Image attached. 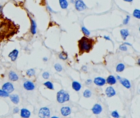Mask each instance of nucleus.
<instances>
[{
	"instance_id": "f257e3e1",
	"label": "nucleus",
	"mask_w": 140,
	"mask_h": 118,
	"mask_svg": "<svg viewBox=\"0 0 140 118\" xmlns=\"http://www.w3.org/2000/svg\"><path fill=\"white\" fill-rule=\"evenodd\" d=\"M93 48V41L90 39H88V37L84 36L79 40V49L80 53H88Z\"/></svg>"
},
{
	"instance_id": "f03ea898",
	"label": "nucleus",
	"mask_w": 140,
	"mask_h": 118,
	"mask_svg": "<svg viewBox=\"0 0 140 118\" xmlns=\"http://www.w3.org/2000/svg\"><path fill=\"white\" fill-rule=\"evenodd\" d=\"M70 100V94L66 90L61 89L56 93V101L59 103H64Z\"/></svg>"
},
{
	"instance_id": "7ed1b4c3",
	"label": "nucleus",
	"mask_w": 140,
	"mask_h": 118,
	"mask_svg": "<svg viewBox=\"0 0 140 118\" xmlns=\"http://www.w3.org/2000/svg\"><path fill=\"white\" fill-rule=\"evenodd\" d=\"M51 116V111L48 107H43L39 111V117L40 118H47Z\"/></svg>"
},
{
	"instance_id": "20e7f679",
	"label": "nucleus",
	"mask_w": 140,
	"mask_h": 118,
	"mask_svg": "<svg viewBox=\"0 0 140 118\" xmlns=\"http://www.w3.org/2000/svg\"><path fill=\"white\" fill-rule=\"evenodd\" d=\"M75 9L79 12H82L84 10L87 8V6L85 5L84 2L83 0H75Z\"/></svg>"
},
{
	"instance_id": "39448f33",
	"label": "nucleus",
	"mask_w": 140,
	"mask_h": 118,
	"mask_svg": "<svg viewBox=\"0 0 140 118\" xmlns=\"http://www.w3.org/2000/svg\"><path fill=\"white\" fill-rule=\"evenodd\" d=\"M2 89L6 91V92H7L10 94L12 92H13V91H14V85H12V83L9 82V81H8V82H6V83H4L3 85H2Z\"/></svg>"
},
{
	"instance_id": "423d86ee",
	"label": "nucleus",
	"mask_w": 140,
	"mask_h": 118,
	"mask_svg": "<svg viewBox=\"0 0 140 118\" xmlns=\"http://www.w3.org/2000/svg\"><path fill=\"white\" fill-rule=\"evenodd\" d=\"M23 87L27 91H32L35 88V85L31 80H26L23 84Z\"/></svg>"
},
{
	"instance_id": "0eeeda50",
	"label": "nucleus",
	"mask_w": 140,
	"mask_h": 118,
	"mask_svg": "<svg viewBox=\"0 0 140 118\" xmlns=\"http://www.w3.org/2000/svg\"><path fill=\"white\" fill-rule=\"evenodd\" d=\"M105 93L108 98H112L116 94V92H115V89L113 87H112V86H108V87L106 88Z\"/></svg>"
},
{
	"instance_id": "6e6552de",
	"label": "nucleus",
	"mask_w": 140,
	"mask_h": 118,
	"mask_svg": "<svg viewBox=\"0 0 140 118\" xmlns=\"http://www.w3.org/2000/svg\"><path fill=\"white\" fill-rule=\"evenodd\" d=\"M93 82L97 86H99V87H101V86L105 85L106 79H104L103 77H101V76H98V77L94 78V80H93Z\"/></svg>"
},
{
	"instance_id": "1a4fd4ad",
	"label": "nucleus",
	"mask_w": 140,
	"mask_h": 118,
	"mask_svg": "<svg viewBox=\"0 0 140 118\" xmlns=\"http://www.w3.org/2000/svg\"><path fill=\"white\" fill-rule=\"evenodd\" d=\"M92 112L93 114H95V115L100 114V113L102 112V107L101 106V104H99V103H96V104L93 106Z\"/></svg>"
},
{
	"instance_id": "9d476101",
	"label": "nucleus",
	"mask_w": 140,
	"mask_h": 118,
	"mask_svg": "<svg viewBox=\"0 0 140 118\" xmlns=\"http://www.w3.org/2000/svg\"><path fill=\"white\" fill-rule=\"evenodd\" d=\"M20 115H21V118H29L30 117L31 112H29V110H28L27 108H22L20 110Z\"/></svg>"
},
{
	"instance_id": "9b49d317",
	"label": "nucleus",
	"mask_w": 140,
	"mask_h": 118,
	"mask_svg": "<svg viewBox=\"0 0 140 118\" xmlns=\"http://www.w3.org/2000/svg\"><path fill=\"white\" fill-rule=\"evenodd\" d=\"M18 55H19V51L17 49H13L11 53L8 54V57L9 58L11 59L12 61H15L18 58Z\"/></svg>"
},
{
	"instance_id": "f8f14e48",
	"label": "nucleus",
	"mask_w": 140,
	"mask_h": 118,
	"mask_svg": "<svg viewBox=\"0 0 140 118\" xmlns=\"http://www.w3.org/2000/svg\"><path fill=\"white\" fill-rule=\"evenodd\" d=\"M61 114L63 117H68L71 114V108L70 107H62L61 108Z\"/></svg>"
},
{
	"instance_id": "ddd939ff",
	"label": "nucleus",
	"mask_w": 140,
	"mask_h": 118,
	"mask_svg": "<svg viewBox=\"0 0 140 118\" xmlns=\"http://www.w3.org/2000/svg\"><path fill=\"white\" fill-rule=\"evenodd\" d=\"M119 81L125 88H128V89H129V88H131V83H130V81L129 80H127V79L121 78Z\"/></svg>"
},
{
	"instance_id": "4468645a",
	"label": "nucleus",
	"mask_w": 140,
	"mask_h": 118,
	"mask_svg": "<svg viewBox=\"0 0 140 118\" xmlns=\"http://www.w3.org/2000/svg\"><path fill=\"white\" fill-rule=\"evenodd\" d=\"M8 79L11 81H17L19 80V76L15 71H9V73H8Z\"/></svg>"
},
{
	"instance_id": "2eb2a0df",
	"label": "nucleus",
	"mask_w": 140,
	"mask_h": 118,
	"mask_svg": "<svg viewBox=\"0 0 140 118\" xmlns=\"http://www.w3.org/2000/svg\"><path fill=\"white\" fill-rule=\"evenodd\" d=\"M116 78H115V76L112 75H110L109 76H107V78L106 79V83H107L108 85H115V83H116Z\"/></svg>"
},
{
	"instance_id": "dca6fc26",
	"label": "nucleus",
	"mask_w": 140,
	"mask_h": 118,
	"mask_svg": "<svg viewBox=\"0 0 140 118\" xmlns=\"http://www.w3.org/2000/svg\"><path fill=\"white\" fill-rule=\"evenodd\" d=\"M9 98H10V100L12 101V103L16 105L18 104L20 102V97L18 94H16V93H13V94L9 95Z\"/></svg>"
},
{
	"instance_id": "f3484780",
	"label": "nucleus",
	"mask_w": 140,
	"mask_h": 118,
	"mask_svg": "<svg viewBox=\"0 0 140 118\" xmlns=\"http://www.w3.org/2000/svg\"><path fill=\"white\" fill-rule=\"evenodd\" d=\"M71 87L75 91H80L81 89V88H82V85H81V84L80 82H78V81H73L72 84H71Z\"/></svg>"
},
{
	"instance_id": "a211bd4d",
	"label": "nucleus",
	"mask_w": 140,
	"mask_h": 118,
	"mask_svg": "<svg viewBox=\"0 0 140 118\" xmlns=\"http://www.w3.org/2000/svg\"><path fill=\"white\" fill-rule=\"evenodd\" d=\"M30 22H31V27H30V31L32 34H35L37 33V24L36 22L34 21V20L30 19Z\"/></svg>"
},
{
	"instance_id": "6ab92c4d",
	"label": "nucleus",
	"mask_w": 140,
	"mask_h": 118,
	"mask_svg": "<svg viewBox=\"0 0 140 118\" xmlns=\"http://www.w3.org/2000/svg\"><path fill=\"white\" fill-rule=\"evenodd\" d=\"M120 35H121L122 39H124V40H125V39H127V37L129 35V30H128L127 29H122L120 30Z\"/></svg>"
},
{
	"instance_id": "aec40b11",
	"label": "nucleus",
	"mask_w": 140,
	"mask_h": 118,
	"mask_svg": "<svg viewBox=\"0 0 140 118\" xmlns=\"http://www.w3.org/2000/svg\"><path fill=\"white\" fill-rule=\"evenodd\" d=\"M125 69V65L124 63L122 62H120L118 63L116 65V67H115V71H117V72H122V71H124Z\"/></svg>"
},
{
	"instance_id": "412c9836",
	"label": "nucleus",
	"mask_w": 140,
	"mask_h": 118,
	"mask_svg": "<svg viewBox=\"0 0 140 118\" xmlns=\"http://www.w3.org/2000/svg\"><path fill=\"white\" fill-rule=\"evenodd\" d=\"M59 4L62 9H66L68 7V1L67 0H59Z\"/></svg>"
},
{
	"instance_id": "4be33fe9",
	"label": "nucleus",
	"mask_w": 140,
	"mask_h": 118,
	"mask_svg": "<svg viewBox=\"0 0 140 118\" xmlns=\"http://www.w3.org/2000/svg\"><path fill=\"white\" fill-rule=\"evenodd\" d=\"M43 85L45 86V87L47 88H48V89H51V90H53L54 89V86H53V84L51 82V81H46V82H44L43 83Z\"/></svg>"
},
{
	"instance_id": "5701e85b",
	"label": "nucleus",
	"mask_w": 140,
	"mask_h": 118,
	"mask_svg": "<svg viewBox=\"0 0 140 118\" xmlns=\"http://www.w3.org/2000/svg\"><path fill=\"white\" fill-rule=\"evenodd\" d=\"M58 57H59V58L61 59V60L66 61V60H67V58H68V54L66 53V52H61V53L58 54Z\"/></svg>"
},
{
	"instance_id": "b1692460",
	"label": "nucleus",
	"mask_w": 140,
	"mask_h": 118,
	"mask_svg": "<svg viewBox=\"0 0 140 118\" xmlns=\"http://www.w3.org/2000/svg\"><path fill=\"white\" fill-rule=\"evenodd\" d=\"M83 96L86 98H89L92 96V92L90 89H85L83 93Z\"/></svg>"
},
{
	"instance_id": "393cba45",
	"label": "nucleus",
	"mask_w": 140,
	"mask_h": 118,
	"mask_svg": "<svg viewBox=\"0 0 140 118\" xmlns=\"http://www.w3.org/2000/svg\"><path fill=\"white\" fill-rule=\"evenodd\" d=\"M34 75H35V71H34V69L31 68L26 71V75L29 76V77H32V76H34Z\"/></svg>"
},
{
	"instance_id": "a878e982",
	"label": "nucleus",
	"mask_w": 140,
	"mask_h": 118,
	"mask_svg": "<svg viewBox=\"0 0 140 118\" xmlns=\"http://www.w3.org/2000/svg\"><path fill=\"white\" fill-rule=\"evenodd\" d=\"M81 30H82V33L84 34L85 36H89L90 35V31L86 28L84 26H82L81 27Z\"/></svg>"
},
{
	"instance_id": "bb28decb",
	"label": "nucleus",
	"mask_w": 140,
	"mask_h": 118,
	"mask_svg": "<svg viewBox=\"0 0 140 118\" xmlns=\"http://www.w3.org/2000/svg\"><path fill=\"white\" fill-rule=\"evenodd\" d=\"M9 93L6 92V91H4V90H2V88H0V97H2V98H7V97H9Z\"/></svg>"
},
{
	"instance_id": "cd10ccee",
	"label": "nucleus",
	"mask_w": 140,
	"mask_h": 118,
	"mask_svg": "<svg viewBox=\"0 0 140 118\" xmlns=\"http://www.w3.org/2000/svg\"><path fill=\"white\" fill-rule=\"evenodd\" d=\"M54 68H55V70L57 71V72H61V71L63 70L62 66H61V64H59V63H56L55 65H54Z\"/></svg>"
},
{
	"instance_id": "c85d7f7f",
	"label": "nucleus",
	"mask_w": 140,
	"mask_h": 118,
	"mask_svg": "<svg viewBox=\"0 0 140 118\" xmlns=\"http://www.w3.org/2000/svg\"><path fill=\"white\" fill-rule=\"evenodd\" d=\"M133 15H134V16L135 18L137 19H140V11L139 9H135L134 12H133Z\"/></svg>"
},
{
	"instance_id": "c756f323",
	"label": "nucleus",
	"mask_w": 140,
	"mask_h": 118,
	"mask_svg": "<svg viewBox=\"0 0 140 118\" xmlns=\"http://www.w3.org/2000/svg\"><path fill=\"white\" fill-rule=\"evenodd\" d=\"M111 116H112L113 118H120V114L116 110L112 111V113H111Z\"/></svg>"
},
{
	"instance_id": "7c9ffc66",
	"label": "nucleus",
	"mask_w": 140,
	"mask_h": 118,
	"mask_svg": "<svg viewBox=\"0 0 140 118\" xmlns=\"http://www.w3.org/2000/svg\"><path fill=\"white\" fill-rule=\"evenodd\" d=\"M42 76H43V78L45 79V80H48L49 77H50V74H49V72H48V71H44Z\"/></svg>"
},
{
	"instance_id": "2f4dec72",
	"label": "nucleus",
	"mask_w": 140,
	"mask_h": 118,
	"mask_svg": "<svg viewBox=\"0 0 140 118\" xmlns=\"http://www.w3.org/2000/svg\"><path fill=\"white\" fill-rule=\"evenodd\" d=\"M119 48H120V51H123V52H126V51L128 50L127 46H126V45H125L124 44H120V47H119Z\"/></svg>"
},
{
	"instance_id": "473e14b6",
	"label": "nucleus",
	"mask_w": 140,
	"mask_h": 118,
	"mask_svg": "<svg viewBox=\"0 0 140 118\" xmlns=\"http://www.w3.org/2000/svg\"><path fill=\"white\" fill-rule=\"evenodd\" d=\"M129 19H130V16L128 15V16H126V17L124 19V21H123V24L124 25H127L128 23H129Z\"/></svg>"
},
{
	"instance_id": "72a5a7b5",
	"label": "nucleus",
	"mask_w": 140,
	"mask_h": 118,
	"mask_svg": "<svg viewBox=\"0 0 140 118\" xmlns=\"http://www.w3.org/2000/svg\"><path fill=\"white\" fill-rule=\"evenodd\" d=\"M12 112H13V113H16H16H18L20 112V109L17 107H16L13 108V111H12Z\"/></svg>"
},
{
	"instance_id": "f704fd0d",
	"label": "nucleus",
	"mask_w": 140,
	"mask_h": 118,
	"mask_svg": "<svg viewBox=\"0 0 140 118\" xmlns=\"http://www.w3.org/2000/svg\"><path fill=\"white\" fill-rule=\"evenodd\" d=\"M92 82H93V80H87L85 81V84H86V85H89Z\"/></svg>"
},
{
	"instance_id": "c9c22d12",
	"label": "nucleus",
	"mask_w": 140,
	"mask_h": 118,
	"mask_svg": "<svg viewBox=\"0 0 140 118\" xmlns=\"http://www.w3.org/2000/svg\"><path fill=\"white\" fill-rule=\"evenodd\" d=\"M81 69H82V71H87V66H82V68H81Z\"/></svg>"
},
{
	"instance_id": "e433bc0d",
	"label": "nucleus",
	"mask_w": 140,
	"mask_h": 118,
	"mask_svg": "<svg viewBox=\"0 0 140 118\" xmlns=\"http://www.w3.org/2000/svg\"><path fill=\"white\" fill-rule=\"evenodd\" d=\"M104 39H107V40H111L110 37H109V36H107V35H104Z\"/></svg>"
},
{
	"instance_id": "4c0bfd02",
	"label": "nucleus",
	"mask_w": 140,
	"mask_h": 118,
	"mask_svg": "<svg viewBox=\"0 0 140 118\" xmlns=\"http://www.w3.org/2000/svg\"><path fill=\"white\" fill-rule=\"evenodd\" d=\"M125 45H126V46H132V44H129V43H124Z\"/></svg>"
},
{
	"instance_id": "58836bf2",
	"label": "nucleus",
	"mask_w": 140,
	"mask_h": 118,
	"mask_svg": "<svg viewBox=\"0 0 140 118\" xmlns=\"http://www.w3.org/2000/svg\"><path fill=\"white\" fill-rule=\"evenodd\" d=\"M47 7H48V10H49V11H50V12H53V10H52V8H51V7H49V6H48H48H47Z\"/></svg>"
},
{
	"instance_id": "ea45409f",
	"label": "nucleus",
	"mask_w": 140,
	"mask_h": 118,
	"mask_svg": "<svg viewBox=\"0 0 140 118\" xmlns=\"http://www.w3.org/2000/svg\"><path fill=\"white\" fill-rule=\"evenodd\" d=\"M2 12V6H0V15H1Z\"/></svg>"
},
{
	"instance_id": "a19ab883",
	"label": "nucleus",
	"mask_w": 140,
	"mask_h": 118,
	"mask_svg": "<svg viewBox=\"0 0 140 118\" xmlns=\"http://www.w3.org/2000/svg\"><path fill=\"white\" fill-rule=\"evenodd\" d=\"M125 2H132L133 0H124Z\"/></svg>"
},
{
	"instance_id": "79ce46f5",
	"label": "nucleus",
	"mask_w": 140,
	"mask_h": 118,
	"mask_svg": "<svg viewBox=\"0 0 140 118\" xmlns=\"http://www.w3.org/2000/svg\"><path fill=\"white\" fill-rule=\"evenodd\" d=\"M43 61H48V58H46V57H45V58H43Z\"/></svg>"
},
{
	"instance_id": "37998d69",
	"label": "nucleus",
	"mask_w": 140,
	"mask_h": 118,
	"mask_svg": "<svg viewBox=\"0 0 140 118\" xmlns=\"http://www.w3.org/2000/svg\"><path fill=\"white\" fill-rule=\"evenodd\" d=\"M51 118H59L58 117H56V116H53V117H51Z\"/></svg>"
},
{
	"instance_id": "c03bdc74",
	"label": "nucleus",
	"mask_w": 140,
	"mask_h": 118,
	"mask_svg": "<svg viewBox=\"0 0 140 118\" xmlns=\"http://www.w3.org/2000/svg\"><path fill=\"white\" fill-rule=\"evenodd\" d=\"M139 64H140V60L139 59V60H138V65H139Z\"/></svg>"
}]
</instances>
